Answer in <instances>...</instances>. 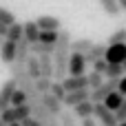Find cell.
I'll use <instances>...</instances> for the list:
<instances>
[{
	"instance_id": "13",
	"label": "cell",
	"mask_w": 126,
	"mask_h": 126,
	"mask_svg": "<svg viewBox=\"0 0 126 126\" xmlns=\"http://www.w3.org/2000/svg\"><path fill=\"white\" fill-rule=\"evenodd\" d=\"M40 58V69L44 78L55 80V66H53V55H38Z\"/></svg>"
},
{
	"instance_id": "21",
	"label": "cell",
	"mask_w": 126,
	"mask_h": 126,
	"mask_svg": "<svg viewBox=\"0 0 126 126\" xmlns=\"http://www.w3.org/2000/svg\"><path fill=\"white\" fill-rule=\"evenodd\" d=\"M124 73H126L124 64H120V62H109V64H106V71H104L106 78H122Z\"/></svg>"
},
{
	"instance_id": "3",
	"label": "cell",
	"mask_w": 126,
	"mask_h": 126,
	"mask_svg": "<svg viewBox=\"0 0 126 126\" xmlns=\"http://www.w3.org/2000/svg\"><path fill=\"white\" fill-rule=\"evenodd\" d=\"M117 84H120V78H106L97 89H91V100L93 102H104V97L111 91H117Z\"/></svg>"
},
{
	"instance_id": "11",
	"label": "cell",
	"mask_w": 126,
	"mask_h": 126,
	"mask_svg": "<svg viewBox=\"0 0 126 126\" xmlns=\"http://www.w3.org/2000/svg\"><path fill=\"white\" fill-rule=\"evenodd\" d=\"M93 109H95V102L89 97V100L75 104V106H73V113L78 115V120H84V117H91V115H93Z\"/></svg>"
},
{
	"instance_id": "37",
	"label": "cell",
	"mask_w": 126,
	"mask_h": 126,
	"mask_svg": "<svg viewBox=\"0 0 126 126\" xmlns=\"http://www.w3.org/2000/svg\"><path fill=\"white\" fill-rule=\"evenodd\" d=\"M120 4H122V9L126 11V0H120Z\"/></svg>"
},
{
	"instance_id": "29",
	"label": "cell",
	"mask_w": 126,
	"mask_h": 126,
	"mask_svg": "<svg viewBox=\"0 0 126 126\" xmlns=\"http://www.w3.org/2000/svg\"><path fill=\"white\" fill-rule=\"evenodd\" d=\"M113 42H126V29H117L115 33H111L109 44H113Z\"/></svg>"
},
{
	"instance_id": "16",
	"label": "cell",
	"mask_w": 126,
	"mask_h": 126,
	"mask_svg": "<svg viewBox=\"0 0 126 126\" xmlns=\"http://www.w3.org/2000/svg\"><path fill=\"white\" fill-rule=\"evenodd\" d=\"M35 22H38L40 29H58V31H60V27H62L60 18H55V16H40Z\"/></svg>"
},
{
	"instance_id": "20",
	"label": "cell",
	"mask_w": 126,
	"mask_h": 126,
	"mask_svg": "<svg viewBox=\"0 0 126 126\" xmlns=\"http://www.w3.org/2000/svg\"><path fill=\"white\" fill-rule=\"evenodd\" d=\"M100 7L104 9V13H106V16H117V13L122 11L120 0H100Z\"/></svg>"
},
{
	"instance_id": "10",
	"label": "cell",
	"mask_w": 126,
	"mask_h": 126,
	"mask_svg": "<svg viewBox=\"0 0 126 126\" xmlns=\"http://www.w3.org/2000/svg\"><path fill=\"white\" fill-rule=\"evenodd\" d=\"M62 84H64V89L66 91H78V89H89V80H86V73L84 75H66L64 80H62Z\"/></svg>"
},
{
	"instance_id": "32",
	"label": "cell",
	"mask_w": 126,
	"mask_h": 126,
	"mask_svg": "<svg viewBox=\"0 0 126 126\" xmlns=\"http://www.w3.org/2000/svg\"><path fill=\"white\" fill-rule=\"evenodd\" d=\"M115 117H117V122H124L126 120V97H124V102L120 104V109L115 111Z\"/></svg>"
},
{
	"instance_id": "27",
	"label": "cell",
	"mask_w": 126,
	"mask_h": 126,
	"mask_svg": "<svg viewBox=\"0 0 126 126\" xmlns=\"http://www.w3.org/2000/svg\"><path fill=\"white\" fill-rule=\"evenodd\" d=\"M27 102H29V95L18 86V89L13 91V95H11V104H13V106H20V104H27Z\"/></svg>"
},
{
	"instance_id": "40",
	"label": "cell",
	"mask_w": 126,
	"mask_h": 126,
	"mask_svg": "<svg viewBox=\"0 0 126 126\" xmlns=\"http://www.w3.org/2000/svg\"><path fill=\"white\" fill-rule=\"evenodd\" d=\"M2 42H4V38H2V35H0V47H2Z\"/></svg>"
},
{
	"instance_id": "33",
	"label": "cell",
	"mask_w": 126,
	"mask_h": 126,
	"mask_svg": "<svg viewBox=\"0 0 126 126\" xmlns=\"http://www.w3.org/2000/svg\"><path fill=\"white\" fill-rule=\"evenodd\" d=\"M80 126H97V120L91 115V117H84V120H80Z\"/></svg>"
},
{
	"instance_id": "8",
	"label": "cell",
	"mask_w": 126,
	"mask_h": 126,
	"mask_svg": "<svg viewBox=\"0 0 126 126\" xmlns=\"http://www.w3.org/2000/svg\"><path fill=\"white\" fill-rule=\"evenodd\" d=\"M91 97V89H78V91H66V97H64V106L66 109H73L75 104L84 102Z\"/></svg>"
},
{
	"instance_id": "36",
	"label": "cell",
	"mask_w": 126,
	"mask_h": 126,
	"mask_svg": "<svg viewBox=\"0 0 126 126\" xmlns=\"http://www.w3.org/2000/svg\"><path fill=\"white\" fill-rule=\"evenodd\" d=\"M7 126H22V122H9Z\"/></svg>"
},
{
	"instance_id": "7",
	"label": "cell",
	"mask_w": 126,
	"mask_h": 126,
	"mask_svg": "<svg viewBox=\"0 0 126 126\" xmlns=\"http://www.w3.org/2000/svg\"><path fill=\"white\" fill-rule=\"evenodd\" d=\"M42 102H44V106L49 109V113H51V115H55V117H60V113L66 109V106H64V102H62L60 97H55L51 91H49V93H42Z\"/></svg>"
},
{
	"instance_id": "9",
	"label": "cell",
	"mask_w": 126,
	"mask_h": 126,
	"mask_svg": "<svg viewBox=\"0 0 126 126\" xmlns=\"http://www.w3.org/2000/svg\"><path fill=\"white\" fill-rule=\"evenodd\" d=\"M16 51H18V42L4 38V42H2V47H0V60H2L4 64H11V62L16 60Z\"/></svg>"
},
{
	"instance_id": "26",
	"label": "cell",
	"mask_w": 126,
	"mask_h": 126,
	"mask_svg": "<svg viewBox=\"0 0 126 126\" xmlns=\"http://www.w3.org/2000/svg\"><path fill=\"white\" fill-rule=\"evenodd\" d=\"M51 93H53L55 97H60V100L64 102V97H66V89H64L62 80H53V82H51Z\"/></svg>"
},
{
	"instance_id": "41",
	"label": "cell",
	"mask_w": 126,
	"mask_h": 126,
	"mask_svg": "<svg viewBox=\"0 0 126 126\" xmlns=\"http://www.w3.org/2000/svg\"><path fill=\"white\" fill-rule=\"evenodd\" d=\"M122 64H124V71H126V58H124V62H122Z\"/></svg>"
},
{
	"instance_id": "34",
	"label": "cell",
	"mask_w": 126,
	"mask_h": 126,
	"mask_svg": "<svg viewBox=\"0 0 126 126\" xmlns=\"http://www.w3.org/2000/svg\"><path fill=\"white\" fill-rule=\"evenodd\" d=\"M117 91H120V93H124V95H126V73L122 75V78H120V84H117Z\"/></svg>"
},
{
	"instance_id": "19",
	"label": "cell",
	"mask_w": 126,
	"mask_h": 126,
	"mask_svg": "<svg viewBox=\"0 0 126 126\" xmlns=\"http://www.w3.org/2000/svg\"><path fill=\"white\" fill-rule=\"evenodd\" d=\"M7 38L9 40H22L24 38V22H13V24H9V31H7Z\"/></svg>"
},
{
	"instance_id": "15",
	"label": "cell",
	"mask_w": 126,
	"mask_h": 126,
	"mask_svg": "<svg viewBox=\"0 0 126 126\" xmlns=\"http://www.w3.org/2000/svg\"><path fill=\"white\" fill-rule=\"evenodd\" d=\"M24 66H27V71H29V75H31L33 80L42 75V69H40V58H38V55H33V53H31V55L27 58Z\"/></svg>"
},
{
	"instance_id": "5",
	"label": "cell",
	"mask_w": 126,
	"mask_h": 126,
	"mask_svg": "<svg viewBox=\"0 0 126 126\" xmlns=\"http://www.w3.org/2000/svg\"><path fill=\"white\" fill-rule=\"evenodd\" d=\"M18 89V82H16V78H9L2 86H0V113L7 109V106H11V95H13V91Z\"/></svg>"
},
{
	"instance_id": "22",
	"label": "cell",
	"mask_w": 126,
	"mask_h": 126,
	"mask_svg": "<svg viewBox=\"0 0 126 126\" xmlns=\"http://www.w3.org/2000/svg\"><path fill=\"white\" fill-rule=\"evenodd\" d=\"M93 44H95L93 40H89V38H80V40H73V42H71V51H80V53H86V51H89Z\"/></svg>"
},
{
	"instance_id": "23",
	"label": "cell",
	"mask_w": 126,
	"mask_h": 126,
	"mask_svg": "<svg viewBox=\"0 0 126 126\" xmlns=\"http://www.w3.org/2000/svg\"><path fill=\"white\" fill-rule=\"evenodd\" d=\"M60 124L62 126H80L78 124V115L73 111H62L60 113Z\"/></svg>"
},
{
	"instance_id": "35",
	"label": "cell",
	"mask_w": 126,
	"mask_h": 126,
	"mask_svg": "<svg viewBox=\"0 0 126 126\" xmlns=\"http://www.w3.org/2000/svg\"><path fill=\"white\" fill-rule=\"evenodd\" d=\"M7 31H9V27L0 22V35H2V38H7Z\"/></svg>"
},
{
	"instance_id": "12",
	"label": "cell",
	"mask_w": 126,
	"mask_h": 126,
	"mask_svg": "<svg viewBox=\"0 0 126 126\" xmlns=\"http://www.w3.org/2000/svg\"><path fill=\"white\" fill-rule=\"evenodd\" d=\"M104 53H106V42H95L84 55H86V62L89 64H93L95 60H100V58H104Z\"/></svg>"
},
{
	"instance_id": "14",
	"label": "cell",
	"mask_w": 126,
	"mask_h": 126,
	"mask_svg": "<svg viewBox=\"0 0 126 126\" xmlns=\"http://www.w3.org/2000/svg\"><path fill=\"white\" fill-rule=\"evenodd\" d=\"M24 40H29V42L40 40V27H38L35 20H27L24 22Z\"/></svg>"
},
{
	"instance_id": "18",
	"label": "cell",
	"mask_w": 126,
	"mask_h": 126,
	"mask_svg": "<svg viewBox=\"0 0 126 126\" xmlns=\"http://www.w3.org/2000/svg\"><path fill=\"white\" fill-rule=\"evenodd\" d=\"M31 55V42L29 40H18V51H16V60L18 62H27V58Z\"/></svg>"
},
{
	"instance_id": "6",
	"label": "cell",
	"mask_w": 126,
	"mask_h": 126,
	"mask_svg": "<svg viewBox=\"0 0 126 126\" xmlns=\"http://www.w3.org/2000/svg\"><path fill=\"white\" fill-rule=\"evenodd\" d=\"M104 58H106V62H120L122 64L124 58H126V42H113V44H109Z\"/></svg>"
},
{
	"instance_id": "24",
	"label": "cell",
	"mask_w": 126,
	"mask_h": 126,
	"mask_svg": "<svg viewBox=\"0 0 126 126\" xmlns=\"http://www.w3.org/2000/svg\"><path fill=\"white\" fill-rule=\"evenodd\" d=\"M86 80H89V89H97L102 82H104V73H100V71H91L89 75H86Z\"/></svg>"
},
{
	"instance_id": "31",
	"label": "cell",
	"mask_w": 126,
	"mask_h": 126,
	"mask_svg": "<svg viewBox=\"0 0 126 126\" xmlns=\"http://www.w3.org/2000/svg\"><path fill=\"white\" fill-rule=\"evenodd\" d=\"M22 126H44V124H42L35 115H29V117H24V120H22Z\"/></svg>"
},
{
	"instance_id": "4",
	"label": "cell",
	"mask_w": 126,
	"mask_h": 126,
	"mask_svg": "<svg viewBox=\"0 0 126 126\" xmlns=\"http://www.w3.org/2000/svg\"><path fill=\"white\" fill-rule=\"evenodd\" d=\"M86 55L80 53V51H71V58H69V73L71 75H84L86 73Z\"/></svg>"
},
{
	"instance_id": "25",
	"label": "cell",
	"mask_w": 126,
	"mask_h": 126,
	"mask_svg": "<svg viewBox=\"0 0 126 126\" xmlns=\"http://www.w3.org/2000/svg\"><path fill=\"white\" fill-rule=\"evenodd\" d=\"M51 78H44V75H40V78H35V89H38V93H49L51 91Z\"/></svg>"
},
{
	"instance_id": "39",
	"label": "cell",
	"mask_w": 126,
	"mask_h": 126,
	"mask_svg": "<svg viewBox=\"0 0 126 126\" xmlns=\"http://www.w3.org/2000/svg\"><path fill=\"white\" fill-rule=\"evenodd\" d=\"M117 126H126V120H124V122H117Z\"/></svg>"
},
{
	"instance_id": "2",
	"label": "cell",
	"mask_w": 126,
	"mask_h": 126,
	"mask_svg": "<svg viewBox=\"0 0 126 126\" xmlns=\"http://www.w3.org/2000/svg\"><path fill=\"white\" fill-rule=\"evenodd\" d=\"M93 117L97 120L100 126H117V117H115V111H111L104 102H95V109H93Z\"/></svg>"
},
{
	"instance_id": "38",
	"label": "cell",
	"mask_w": 126,
	"mask_h": 126,
	"mask_svg": "<svg viewBox=\"0 0 126 126\" xmlns=\"http://www.w3.org/2000/svg\"><path fill=\"white\" fill-rule=\"evenodd\" d=\"M0 126H7V122L2 120V115H0Z\"/></svg>"
},
{
	"instance_id": "28",
	"label": "cell",
	"mask_w": 126,
	"mask_h": 126,
	"mask_svg": "<svg viewBox=\"0 0 126 126\" xmlns=\"http://www.w3.org/2000/svg\"><path fill=\"white\" fill-rule=\"evenodd\" d=\"M0 22L9 27V24H13V22H16V16H13V13L9 11V9H4V7H0Z\"/></svg>"
},
{
	"instance_id": "30",
	"label": "cell",
	"mask_w": 126,
	"mask_h": 126,
	"mask_svg": "<svg viewBox=\"0 0 126 126\" xmlns=\"http://www.w3.org/2000/svg\"><path fill=\"white\" fill-rule=\"evenodd\" d=\"M106 64H109V62H106V58H100V60H95V62H93L91 66H93L95 71H100V73H104V71H106Z\"/></svg>"
},
{
	"instance_id": "17",
	"label": "cell",
	"mask_w": 126,
	"mask_h": 126,
	"mask_svg": "<svg viewBox=\"0 0 126 126\" xmlns=\"http://www.w3.org/2000/svg\"><path fill=\"white\" fill-rule=\"evenodd\" d=\"M124 97H126L124 93H120V91H111V93L104 97V104H106L111 111H117V109H120V104L124 102Z\"/></svg>"
},
{
	"instance_id": "1",
	"label": "cell",
	"mask_w": 126,
	"mask_h": 126,
	"mask_svg": "<svg viewBox=\"0 0 126 126\" xmlns=\"http://www.w3.org/2000/svg\"><path fill=\"white\" fill-rule=\"evenodd\" d=\"M9 69H11V78H16V82H18V86L31 97V95H35L38 93V89H35V80L29 75V71H27V66H24V62H18V60H13L11 64H9Z\"/></svg>"
}]
</instances>
